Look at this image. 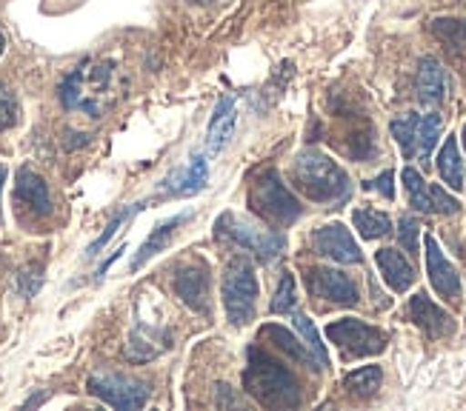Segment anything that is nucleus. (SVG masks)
Listing matches in <instances>:
<instances>
[{
	"mask_svg": "<svg viewBox=\"0 0 466 411\" xmlns=\"http://www.w3.org/2000/svg\"><path fill=\"white\" fill-rule=\"evenodd\" d=\"M243 388L267 408H295L300 406L298 380L275 357L260 348H249V363L243 372Z\"/></svg>",
	"mask_w": 466,
	"mask_h": 411,
	"instance_id": "obj_1",
	"label": "nucleus"
},
{
	"mask_svg": "<svg viewBox=\"0 0 466 411\" xmlns=\"http://www.w3.org/2000/svg\"><path fill=\"white\" fill-rule=\"evenodd\" d=\"M292 177H295V186L318 203L340 200L350 192L347 172H343L332 157L320 155V152L298 155L295 166H292Z\"/></svg>",
	"mask_w": 466,
	"mask_h": 411,
	"instance_id": "obj_2",
	"label": "nucleus"
},
{
	"mask_svg": "<svg viewBox=\"0 0 466 411\" xmlns=\"http://www.w3.org/2000/svg\"><path fill=\"white\" fill-rule=\"evenodd\" d=\"M249 206L258 217L275 226H289L300 217V203L295 200V195L287 189V183L280 180L275 169H267L255 177L249 189Z\"/></svg>",
	"mask_w": 466,
	"mask_h": 411,
	"instance_id": "obj_3",
	"label": "nucleus"
},
{
	"mask_svg": "<svg viewBox=\"0 0 466 411\" xmlns=\"http://www.w3.org/2000/svg\"><path fill=\"white\" fill-rule=\"evenodd\" d=\"M258 280L247 257H232L224 272V308L235 326H247L255 317Z\"/></svg>",
	"mask_w": 466,
	"mask_h": 411,
	"instance_id": "obj_4",
	"label": "nucleus"
},
{
	"mask_svg": "<svg viewBox=\"0 0 466 411\" xmlns=\"http://www.w3.org/2000/svg\"><path fill=\"white\" fill-rule=\"evenodd\" d=\"M218 235H224L232 243H238L240 249L252 252L260 263L275 260L283 252V246H287V240H283L278 232L263 229V226L252 223L249 217H240V215H232V212H227L224 217L218 220Z\"/></svg>",
	"mask_w": 466,
	"mask_h": 411,
	"instance_id": "obj_5",
	"label": "nucleus"
},
{
	"mask_svg": "<svg viewBox=\"0 0 466 411\" xmlns=\"http://www.w3.org/2000/svg\"><path fill=\"white\" fill-rule=\"evenodd\" d=\"M109 77H112L109 64H84L66 77L64 86H60V100H64L66 109H86L97 115L100 97L109 89Z\"/></svg>",
	"mask_w": 466,
	"mask_h": 411,
	"instance_id": "obj_6",
	"label": "nucleus"
},
{
	"mask_svg": "<svg viewBox=\"0 0 466 411\" xmlns=\"http://www.w3.org/2000/svg\"><path fill=\"white\" fill-rule=\"evenodd\" d=\"M327 337L340 348V355L347 360L372 357L387 348V335H383L380 328L363 323V320H355V317H343V320L329 323Z\"/></svg>",
	"mask_w": 466,
	"mask_h": 411,
	"instance_id": "obj_7",
	"label": "nucleus"
},
{
	"mask_svg": "<svg viewBox=\"0 0 466 411\" xmlns=\"http://www.w3.org/2000/svg\"><path fill=\"white\" fill-rule=\"evenodd\" d=\"M89 395L109 403L112 408L132 411V408L147 406L149 388L132 377H124V375H95V377H89Z\"/></svg>",
	"mask_w": 466,
	"mask_h": 411,
	"instance_id": "obj_8",
	"label": "nucleus"
},
{
	"mask_svg": "<svg viewBox=\"0 0 466 411\" xmlns=\"http://www.w3.org/2000/svg\"><path fill=\"white\" fill-rule=\"evenodd\" d=\"M400 177H403V186H407V192H410L412 209L427 212V215H455L461 209L458 200L450 197L441 186H427V180L420 177L418 169L407 166Z\"/></svg>",
	"mask_w": 466,
	"mask_h": 411,
	"instance_id": "obj_9",
	"label": "nucleus"
},
{
	"mask_svg": "<svg viewBox=\"0 0 466 411\" xmlns=\"http://www.w3.org/2000/svg\"><path fill=\"white\" fill-rule=\"evenodd\" d=\"M423 252H427V275H430V283L432 289L450 303H458L461 300V277H458V269L447 260V255L441 252V246L432 235L423 237Z\"/></svg>",
	"mask_w": 466,
	"mask_h": 411,
	"instance_id": "obj_10",
	"label": "nucleus"
},
{
	"mask_svg": "<svg viewBox=\"0 0 466 411\" xmlns=\"http://www.w3.org/2000/svg\"><path fill=\"white\" fill-rule=\"evenodd\" d=\"M312 246H315V252L323 255V257H329L335 263H360V249H358V243L355 237L350 235V229L343 223H329V226H320V229L312 235Z\"/></svg>",
	"mask_w": 466,
	"mask_h": 411,
	"instance_id": "obj_11",
	"label": "nucleus"
},
{
	"mask_svg": "<svg viewBox=\"0 0 466 411\" xmlns=\"http://www.w3.org/2000/svg\"><path fill=\"white\" fill-rule=\"evenodd\" d=\"M307 286L315 297H323L329 303H340V306L358 303V286L352 283L350 275H343L338 269H309Z\"/></svg>",
	"mask_w": 466,
	"mask_h": 411,
	"instance_id": "obj_12",
	"label": "nucleus"
},
{
	"mask_svg": "<svg viewBox=\"0 0 466 411\" xmlns=\"http://www.w3.org/2000/svg\"><path fill=\"white\" fill-rule=\"evenodd\" d=\"M175 295L184 300L192 312L209 315V272L207 266H184L175 275Z\"/></svg>",
	"mask_w": 466,
	"mask_h": 411,
	"instance_id": "obj_13",
	"label": "nucleus"
},
{
	"mask_svg": "<svg viewBox=\"0 0 466 411\" xmlns=\"http://www.w3.org/2000/svg\"><path fill=\"white\" fill-rule=\"evenodd\" d=\"M415 89H418V100L423 103V106H441L443 97H447V89H450V80H447V72H443V66H441V60L420 57Z\"/></svg>",
	"mask_w": 466,
	"mask_h": 411,
	"instance_id": "obj_14",
	"label": "nucleus"
},
{
	"mask_svg": "<svg viewBox=\"0 0 466 411\" xmlns=\"http://www.w3.org/2000/svg\"><path fill=\"white\" fill-rule=\"evenodd\" d=\"M15 197H17L20 206H26V209H29L32 215H37V217L52 215V197H49L46 180L40 177L37 172H32V169H20V172H17Z\"/></svg>",
	"mask_w": 466,
	"mask_h": 411,
	"instance_id": "obj_15",
	"label": "nucleus"
},
{
	"mask_svg": "<svg viewBox=\"0 0 466 411\" xmlns=\"http://www.w3.org/2000/svg\"><path fill=\"white\" fill-rule=\"evenodd\" d=\"M410 317L430 337H450L455 332V320L447 312H443L441 306H435L423 292L412 297V303H410Z\"/></svg>",
	"mask_w": 466,
	"mask_h": 411,
	"instance_id": "obj_16",
	"label": "nucleus"
},
{
	"mask_svg": "<svg viewBox=\"0 0 466 411\" xmlns=\"http://www.w3.org/2000/svg\"><path fill=\"white\" fill-rule=\"evenodd\" d=\"M207 180H209L207 157L195 155L184 169H177L175 175H169L164 183H160V189H164L167 195H175V197H189V195L204 189Z\"/></svg>",
	"mask_w": 466,
	"mask_h": 411,
	"instance_id": "obj_17",
	"label": "nucleus"
},
{
	"mask_svg": "<svg viewBox=\"0 0 466 411\" xmlns=\"http://www.w3.org/2000/svg\"><path fill=\"white\" fill-rule=\"evenodd\" d=\"M375 263H378V269L383 275V280H387V286L392 292H407L410 286L415 283V269H412V263L403 257L398 249H380L375 255Z\"/></svg>",
	"mask_w": 466,
	"mask_h": 411,
	"instance_id": "obj_18",
	"label": "nucleus"
},
{
	"mask_svg": "<svg viewBox=\"0 0 466 411\" xmlns=\"http://www.w3.org/2000/svg\"><path fill=\"white\" fill-rule=\"evenodd\" d=\"M235 123H238V103L235 97H224L218 103V109H215V117L209 123V152H220L229 143L232 132H235Z\"/></svg>",
	"mask_w": 466,
	"mask_h": 411,
	"instance_id": "obj_19",
	"label": "nucleus"
},
{
	"mask_svg": "<svg viewBox=\"0 0 466 411\" xmlns=\"http://www.w3.org/2000/svg\"><path fill=\"white\" fill-rule=\"evenodd\" d=\"M260 337L263 340H272L280 352H287L292 360H298V363H307V366H312V368H320V363L315 360V355L307 348V343H300L289 328H283V326H263L260 328Z\"/></svg>",
	"mask_w": 466,
	"mask_h": 411,
	"instance_id": "obj_20",
	"label": "nucleus"
},
{
	"mask_svg": "<svg viewBox=\"0 0 466 411\" xmlns=\"http://www.w3.org/2000/svg\"><path fill=\"white\" fill-rule=\"evenodd\" d=\"M187 220V215H180V217H172V220H167V223H160L157 229L147 237V243L140 246V252L135 255V260H132V269H140L149 257H155V255H160L167 249V246L172 243V237H175V232H177V226Z\"/></svg>",
	"mask_w": 466,
	"mask_h": 411,
	"instance_id": "obj_21",
	"label": "nucleus"
},
{
	"mask_svg": "<svg viewBox=\"0 0 466 411\" xmlns=\"http://www.w3.org/2000/svg\"><path fill=\"white\" fill-rule=\"evenodd\" d=\"M438 172L443 177V183H450L452 189H463V163H461V152H458V137L450 135L443 140V146L438 152Z\"/></svg>",
	"mask_w": 466,
	"mask_h": 411,
	"instance_id": "obj_22",
	"label": "nucleus"
},
{
	"mask_svg": "<svg viewBox=\"0 0 466 411\" xmlns=\"http://www.w3.org/2000/svg\"><path fill=\"white\" fill-rule=\"evenodd\" d=\"M352 223H355V229L363 240H378V237H387L392 232L390 215H383L378 209H355Z\"/></svg>",
	"mask_w": 466,
	"mask_h": 411,
	"instance_id": "obj_23",
	"label": "nucleus"
},
{
	"mask_svg": "<svg viewBox=\"0 0 466 411\" xmlns=\"http://www.w3.org/2000/svg\"><path fill=\"white\" fill-rule=\"evenodd\" d=\"M380 380H383V375H380L378 366H363V368H358V372L347 375V380H343V388H347L352 397L367 400V397H372L380 388Z\"/></svg>",
	"mask_w": 466,
	"mask_h": 411,
	"instance_id": "obj_24",
	"label": "nucleus"
},
{
	"mask_svg": "<svg viewBox=\"0 0 466 411\" xmlns=\"http://www.w3.org/2000/svg\"><path fill=\"white\" fill-rule=\"evenodd\" d=\"M418 132H420V115H403L392 120V135L398 140V146L403 157H418Z\"/></svg>",
	"mask_w": 466,
	"mask_h": 411,
	"instance_id": "obj_25",
	"label": "nucleus"
},
{
	"mask_svg": "<svg viewBox=\"0 0 466 411\" xmlns=\"http://www.w3.org/2000/svg\"><path fill=\"white\" fill-rule=\"evenodd\" d=\"M295 328L300 332V337H303V343H307L309 352L315 355V360L320 363V368H327V366H329V355H327V348H323L320 335H318V328L312 326V320H309L307 315L295 312Z\"/></svg>",
	"mask_w": 466,
	"mask_h": 411,
	"instance_id": "obj_26",
	"label": "nucleus"
},
{
	"mask_svg": "<svg viewBox=\"0 0 466 411\" xmlns=\"http://www.w3.org/2000/svg\"><path fill=\"white\" fill-rule=\"evenodd\" d=\"M441 129H443L441 115H423L420 117V132H418V157L420 160H430L435 143L441 137Z\"/></svg>",
	"mask_w": 466,
	"mask_h": 411,
	"instance_id": "obj_27",
	"label": "nucleus"
},
{
	"mask_svg": "<svg viewBox=\"0 0 466 411\" xmlns=\"http://www.w3.org/2000/svg\"><path fill=\"white\" fill-rule=\"evenodd\" d=\"M295 277L287 272V275H283L280 277V283H278V292H275V300H272V312L275 315H287V312H292V308H295Z\"/></svg>",
	"mask_w": 466,
	"mask_h": 411,
	"instance_id": "obj_28",
	"label": "nucleus"
},
{
	"mask_svg": "<svg viewBox=\"0 0 466 411\" xmlns=\"http://www.w3.org/2000/svg\"><path fill=\"white\" fill-rule=\"evenodd\" d=\"M418 235H420V223L415 217H400V229H398V237H400V246L407 252H418Z\"/></svg>",
	"mask_w": 466,
	"mask_h": 411,
	"instance_id": "obj_29",
	"label": "nucleus"
},
{
	"mask_svg": "<svg viewBox=\"0 0 466 411\" xmlns=\"http://www.w3.org/2000/svg\"><path fill=\"white\" fill-rule=\"evenodd\" d=\"M15 123H17V103L4 86H0V132L12 129Z\"/></svg>",
	"mask_w": 466,
	"mask_h": 411,
	"instance_id": "obj_30",
	"label": "nucleus"
},
{
	"mask_svg": "<svg viewBox=\"0 0 466 411\" xmlns=\"http://www.w3.org/2000/svg\"><path fill=\"white\" fill-rule=\"evenodd\" d=\"M392 180H395V175H392V172H383V175H378L375 180H367V183H363V189L378 192V195H383L387 200H392V197H395V186H392Z\"/></svg>",
	"mask_w": 466,
	"mask_h": 411,
	"instance_id": "obj_31",
	"label": "nucleus"
},
{
	"mask_svg": "<svg viewBox=\"0 0 466 411\" xmlns=\"http://www.w3.org/2000/svg\"><path fill=\"white\" fill-rule=\"evenodd\" d=\"M40 266H32V269H24L20 272V295L24 297H32L37 289H40Z\"/></svg>",
	"mask_w": 466,
	"mask_h": 411,
	"instance_id": "obj_32",
	"label": "nucleus"
},
{
	"mask_svg": "<svg viewBox=\"0 0 466 411\" xmlns=\"http://www.w3.org/2000/svg\"><path fill=\"white\" fill-rule=\"evenodd\" d=\"M127 217H129V212H120V215H117V217H115V220H112L109 226H106V232H104V235H100V237H97V240H95V243L89 246V255H97L100 249H104V246H106V243L112 240V235L117 232V226H120V223H124Z\"/></svg>",
	"mask_w": 466,
	"mask_h": 411,
	"instance_id": "obj_33",
	"label": "nucleus"
},
{
	"mask_svg": "<svg viewBox=\"0 0 466 411\" xmlns=\"http://www.w3.org/2000/svg\"><path fill=\"white\" fill-rule=\"evenodd\" d=\"M4 46H6V37H4V32H0V52H4Z\"/></svg>",
	"mask_w": 466,
	"mask_h": 411,
	"instance_id": "obj_34",
	"label": "nucleus"
},
{
	"mask_svg": "<svg viewBox=\"0 0 466 411\" xmlns=\"http://www.w3.org/2000/svg\"><path fill=\"white\" fill-rule=\"evenodd\" d=\"M4 177H6V175H4V169H0V189H4Z\"/></svg>",
	"mask_w": 466,
	"mask_h": 411,
	"instance_id": "obj_35",
	"label": "nucleus"
},
{
	"mask_svg": "<svg viewBox=\"0 0 466 411\" xmlns=\"http://www.w3.org/2000/svg\"><path fill=\"white\" fill-rule=\"evenodd\" d=\"M463 149H466V126H463Z\"/></svg>",
	"mask_w": 466,
	"mask_h": 411,
	"instance_id": "obj_36",
	"label": "nucleus"
}]
</instances>
